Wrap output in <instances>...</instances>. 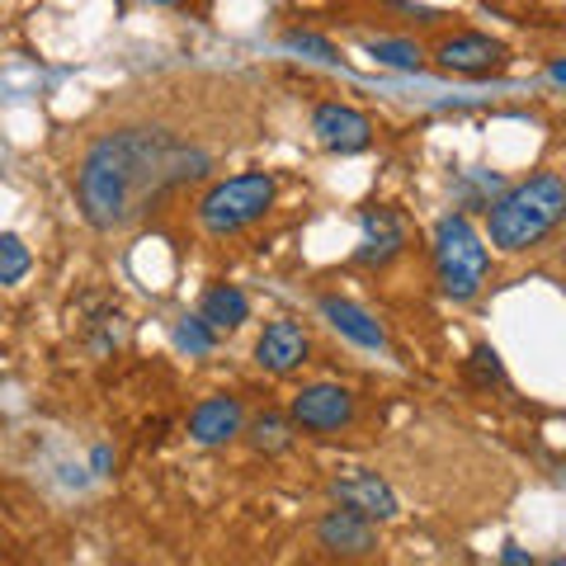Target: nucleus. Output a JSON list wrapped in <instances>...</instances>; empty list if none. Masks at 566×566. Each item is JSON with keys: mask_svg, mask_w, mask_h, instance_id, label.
Returning <instances> with one entry per match:
<instances>
[{"mask_svg": "<svg viewBox=\"0 0 566 566\" xmlns=\"http://www.w3.org/2000/svg\"><path fill=\"white\" fill-rule=\"evenodd\" d=\"M434 62L453 71V76H491V71L505 62V43L482 29H458L434 43Z\"/></svg>", "mask_w": 566, "mask_h": 566, "instance_id": "7", "label": "nucleus"}, {"mask_svg": "<svg viewBox=\"0 0 566 566\" xmlns=\"http://www.w3.org/2000/svg\"><path fill=\"white\" fill-rule=\"evenodd\" d=\"M245 439H251V449L274 458V453H289L293 449V420L283 411H260L255 420H245Z\"/></svg>", "mask_w": 566, "mask_h": 566, "instance_id": "15", "label": "nucleus"}, {"mask_svg": "<svg viewBox=\"0 0 566 566\" xmlns=\"http://www.w3.org/2000/svg\"><path fill=\"white\" fill-rule=\"evenodd\" d=\"M354 416H359V406H354V392L340 382H312L289 401V420L307 434H340L354 424Z\"/></svg>", "mask_w": 566, "mask_h": 566, "instance_id": "5", "label": "nucleus"}, {"mask_svg": "<svg viewBox=\"0 0 566 566\" xmlns=\"http://www.w3.org/2000/svg\"><path fill=\"white\" fill-rule=\"evenodd\" d=\"M312 133L322 142L326 151L335 156H354V151H368V142H374V123H368L364 109H354V104H340V99H326L312 109Z\"/></svg>", "mask_w": 566, "mask_h": 566, "instance_id": "8", "label": "nucleus"}, {"mask_svg": "<svg viewBox=\"0 0 566 566\" xmlns=\"http://www.w3.org/2000/svg\"><path fill=\"white\" fill-rule=\"evenodd\" d=\"M193 316H199L208 331H218V335L241 331L245 322H251V297H245L237 283H208L203 297H199V312H193Z\"/></svg>", "mask_w": 566, "mask_h": 566, "instance_id": "14", "label": "nucleus"}, {"mask_svg": "<svg viewBox=\"0 0 566 566\" xmlns=\"http://www.w3.org/2000/svg\"><path fill=\"white\" fill-rule=\"evenodd\" d=\"M109 463H114V453L109 449H95V472H109Z\"/></svg>", "mask_w": 566, "mask_h": 566, "instance_id": "22", "label": "nucleus"}, {"mask_svg": "<svg viewBox=\"0 0 566 566\" xmlns=\"http://www.w3.org/2000/svg\"><path fill=\"white\" fill-rule=\"evenodd\" d=\"M283 48L303 52V57H312V62H326V66L340 62V48H335L331 39H322V33H312V29H289L283 33Z\"/></svg>", "mask_w": 566, "mask_h": 566, "instance_id": "18", "label": "nucleus"}, {"mask_svg": "<svg viewBox=\"0 0 566 566\" xmlns=\"http://www.w3.org/2000/svg\"><path fill=\"white\" fill-rule=\"evenodd\" d=\"M468 378H472V387H495V382H505L501 354H495L491 345H476L472 359H468Z\"/></svg>", "mask_w": 566, "mask_h": 566, "instance_id": "20", "label": "nucleus"}, {"mask_svg": "<svg viewBox=\"0 0 566 566\" xmlns=\"http://www.w3.org/2000/svg\"><path fill=\"white\" fill-rule=\"evenodd\" d=\"M491 274V245L486 237L472 227L468 212H449L434 222V279L439 293L453 303H472L486 289Z\"/></svg>", "mask_w": 566, "mask_h": 566, "instance_id": "3", "label": "nucleus"}, {"mask_svg": "<svg viewBox=\"0 0 566 566\" xmlns=\"http://www.w3.org/2000/svg\"><path fill=\"white\" fill-rule=\"evenodd\" d=\"M364 48L378 66H392V71H420V62H424L420 43H411V39H368Z\"/></svg>", "mask_w": 566, "mask_h": 566, "instance_id": "16", "label": "nucleus"}, {"mask_svg": "<svg viewBox=\"0 0 566 566\" xmlns=\"http://www.w3.org/2000/svg\"><path fill=\"white\" fill-rule=\"evenodd\" d=\"M566 212V180L557 170H534L486 203V241L505 255H524L557 232Z\"/></svg>", "mask_w": 566, "mask_h": 566, "instance_id": "2", "label": "nucleus"}, {"mask_svg": "<svg viewBox=\"0 0 566 566\" xmlns=\"http://www.w3.org/2000/svg\"><path fill=\"white\" fill-rule=\"evenodd\" d=\"M406 251V218L397 208L387 203H374L359 212V251L354 260L364 264V270H382V264H392L397 255Z\"/></svg>", "mask_w": 566, "mask_h": 566, "instance_id": "9", "label": "nucleus"}, {"mask_svg": "<svg viewBox=\"0 0 566 566\" xmlns=\"http://www.w3.org/2000/svg\"><path fill=\"white\" fill-rule=\"evenodd\" d=\"M501 566H538V562H534V553H528V547L505 543V547H501Z\"/></svg>", "mask_w": 566, "mask_h": 566, "instance_id": "21", "label": "nucleus"}, {"mask_svg": "<svg viewBox=\"0 0 566 566\" xmlns=\"http://www.w3.org/2000/svg\"><path fill=\"white\" fill-rule=\"evenodd\" d=\"M175 349H185L189 359L212 354V349H218V331H208L199 316H180V322H175Z\"/></svg>", "mask_w": 566, "mask_h": 566, "instance_id": "17", "label": "nucleus"}, {"mask_svg": "<svg viewBox=\"0 0 566 566\" xmlns=\"http://www.w3.org/2000/svg\"><path fill=\"white\" fill-rule=\"evenodd\" d=\"M29 270H33L29 245L14 232H0V283H20Z\"/></svg>", "mask_w": 566, "mask_h": 566, "instance_id": "19", "label": "nucleus"}, {"mask_svg": "<svg viewBox=\"0 0 566 566\" xmlns=\"http://www.w3.org/2000/svg\"><path fill=\"white\" fill-rule=\"evenodd\" d=\"M543 566H566V557H562V553H557V557H547V562H543Z\"/></svg>", "mask_w": 566, "mask_h": 566, "instance_id": "23", "label": "nucleus"}, {"mask_svg": "<svg viewBox=\"0 0 566 566\" xmlns=\"http://www.w3.org/2000/svg\"><path fill=\"white\" fill-rule=\"evenodd\" d=\"M151 6H166L170 10V6H185V0H151Z\"/></svg>", "mask_w": 566, "mask_h": 566, "instance_id": "24", "label": "nucleus"}, {"mask_svg": "<svg viewBox=\"0 0 566 566\" xmlns=\"http://www.w3.org/2000/svg\"><path fill=\"white\" fill-rule=\"evenodd\" d=\"M316 312L326 316V326L335 331V335H345L349 345H359V349H374V354H382L387 349V331L378 326V316L368 312V307H359V303H349V297H322L316 303Z\"/></svg>", "mask_w": 566, "mask_h": 566, "instance_id": "13", "label": "nucleus"}, {"mask_svg": "<svg viewBox=\"0 0 566 566\" xmlns=\"http://www.w3.org/2000/svg\"><path fill=\"white\" fill-rule=\"evenodd\" d=\"M331 495H335V501H340L345 510H354V515H364V520H374V524H387V520L401 515L397 491L387 486V476L374 472V468H349L345 476H335Z\"/></svg>", "mask_w": 566, "mask_h": 566, "instance_id": "6", "label": "nucleus"}, {"mask_svg": "<svg viewBox=\"0 0 566 566\" xmlns=\"http://www.w3.org/2000/svg\"><path fill=\"white\" fill-rule=\"evenodd\" d=\"M307 354H312L307 331L297 326V322H289V316L270 322V326L260 331V340H255V364L264 368V374H274V378L297 374V368L307 364Z\"/></svg>", "mask_w": 566, "mask_h": 566, "instance_id": "11", "label": "nucleus"}, {"mask_svg": "<svg viewBox=\"0 0 566 566\" xmlns=\"http://www.w3.org/2000/svg\"><path fill=\"white\" fill-rule=\"evenodd\" d=\"M208 170H212V151L193 147V142L166 128H147V123L109 128L85 147L76 166L81 218L95 232H123L137 218H147V208L161 193L189 180H203Z\"/></svg>", "mask_w": 566, "mask_h": 566, "instance_id": "1", "label": "nucleus"}, {"mask_svg": "<svg viewBox=\"0 0 566 566\" xmlns=\"http://www.w3.org/2000/svg\"><path fill=\"white\" fill-rule=\"evenodd\" d=\"M316 543H322V553L331 557H374L378 553V524L354 515V510H331V515L316 520Z\"/></svg>", "mask_w": 566, "mask_h": 566, "instance_id": "12", "label": "nucleus"}, {"mask_svg": "<svg viewBox=\"0 0 566 566\" xmlns=\"http://www.w3.org/2000/svg\"><path fill=\"white\" fill-rule=\"evenodd\" d=\"M274 199H279V180L270 170H241V175H227V180L208 185L193 218H199L208 237H237L245 227L270 218Z\"/></svg>", "mask_w": 566, "mask_h": 566, "instance_id": "4", "label": "nucleus"}, {"mask_svg": "<svg viewBox=\"0 0 566 566\" xmlns=\"http://www.w3.org/2000/svg\"><path fill=\"white\" fill-rule=\"evenodd\" d=\"M241 430H245V406L232 392H212L189 411V439L203 449L232 444V439H241Z\"/></svg>", "mask_w": 566, "mask_h": 566, "instance_id": "10", "label": "nucleus"}]
</instances>
